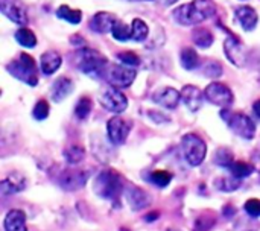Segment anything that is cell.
Here are the masks:
<instances>
[{"instance_id":"6da1fadb","label":"cell","mask_w":260,"mask_h":231,"mask_svg":"<svg viewBox=\"0 0 260 231\" xmlns=\"http://www.w3.org/2000/svg\"><path fill=\"white\" fill-rule=\"evenodd\" d=\"M218 11L213 0H192L172 11L174 20L181 26H195L212 18Z\"/></svg>"},{"instance_id":"7a4b0ae2","label":"cell","mask_w":260,"mask_h":231,"mask_svg":"<svg viewBox=\"0 0 260 231\" xmlns=\"http://www.w3.org/2000/svg\"><path fill=\"white\" fill-rule=\"evenodd\" d=\"M73 56H75L73 58L75 65L91 79L98 81V79L107 78L110 64H108V59L101 52L84 47V49H79Z\"/></svg>"},{"instance_id":"3957f363","label":"cell","mask_w":260,"mask_h":231,"mask_svg":"<svg viewBox=\"0 0 260 231\" xmlns=\"http://www.w3.org/2000/svg\"><path fill=\"white\" fill-rule=\"evenodd\" d=\"M123 190V180L120 174H117L114 169H105L102 171L98 178L94 180V192L113 203L119 201V196Z\"/></svg>"},{"instance_id":"277c9868","label":"cell","mask_w":260,"mask_h":231,"mask_svg":"<svg viewBox=\"0 0 260 231\" xmlns=\"http://www.w3.org/2000/svg\"><path fill=\"white\" fill-rule=\"evenodd\" d=\"M8 72L21 82H26L30 87L38 84V69L35 59L27 53H20L18 58L12 59L8 64Z\"/></svg>"},{"instance_id":"5b68a950","label":"cell","mask_w":260,"mask_h":231,"mask_svg":"<svg viewBox=\"0 0 260 231\" xmlns=\"http://www.w3.org/2000/svg\"><path fill=\"white\" fill-rule=\"evenodd\" d=\"M181 146H183L184 157L190 166H200L204 161L207 154V145L200 136L193 133L186 134L181 139Z\"/></svg>"},{"instance_id":"8992f818","label":"cell","mask_w":260,"mask_h":231,"mask_svg":"<svg viewBox=\"0 0 260 231\" xmlns=\"http://www.w3.org/2000/svg\"><path fill=\"white\" fill-rule=\"evenodd\" d=\"M55 178L64 190L76 192L87 184L88 172H85L84 169H78V168H67V169L59 171Z\"/></svg>"},{"instance_id":"52a82bcc","label":"cell","mask_w":260,"mask_h":231,"mask_svg":"<svg viewBox=\"0 0 260 231\" xmlns=\"http://www.w3.org/2000/svg\"><path fill=\"white\" fill-rule=\"evenodd\" d=\"M137 76L136 69L128 67V65H117V64H110L108 72H107V79L111 87L116 88H126L129 87Z\"/></svg>"},{"instance_id":"ba28073f","label":"cell","mask_w":260,"mask_h":231,"mask_svg":"<svg viewBox=\"0 0 260 231\" xmlns=\"http://www.w3.org/2000/svg\"><path fill=\"white\" fill-rule=\"evenodd\" d=\"M227 123L230 126V129L238 134L242 139L251 140L256 136V125L251 120V117H248L244 113H232L227 119Z\"/></svg>"},{"instance_id":"9c48e42d","label":"cell","mask_w":260,"mask_h":231,"mask_svg":"<svg viewBox=\"0 0 260 231\" xmlns=\"http://www.w3.org/2000/svg\"><path fill=\"white\" fill-rule=\"evenodd\" d=\"M99 102L105 110H108L111 113H123L128 107L126 96L116 87L104 88L99 96Z\"/></svg>"},{"instance_id":"30bf717a","label":"cell","mask_w":260,"mask_h":231,"mask_svg":"<svg viewBox=\"0 0 260 231\" xmlns=\"http://www.w3.org/2000/svg\"><path fill=\"white\" fill-rule=\"evenodd\" d=\"M204 96L209 102H212L218 107H229L235 101L232 90L225 84H221V82L209 84L204 90Z\"/></svg>"},{"instance_id":"8fae6325","label":"cell","mask_w":260,"mask_h":231,"mask_svg":"<svg viewBox=\"0 0 260 231\" xmlns=\"http://www.w3.org/2000/svg\"><path fill=\"white\" fill-rule=\"evenodd\" d=\"M0 11L15 24L23 27L27 24V11L21 0H0Z\"/></svg>"},{"instance_id":"7c38bea8","label":"cell","mask_w":260,"mask_h":231,"mask_svg":"<svg viewBox=\"0 0 260 231\" xmlns=\"http://www.w3.org/2000/svg\"><path fill=\"white\" fill-rule=\"evenodd\" d=\"M131 131V123L123 117H111L107 123L108 139L113 145H123Z\"/></svg>"},{"instance_id":"4fadbf2b","label":"cell","mask_w":260,"mask_h":231,"mask_svg":"<svg viewBox=\"0 0 260 231\" xmlns=\"http://www.w3.org/2000/svg\"><path fill=\"white\" fill-rule=\"evenodd\" d=\"M224 52L227 58L238 67H242L245 64V52H244V44L242 41L235 35L230 34L229 38L224 41Z\"/></svg>"},{"instance_id":"5bb4252c","label":"cell","mask_w":260,"mask_h":231,"mask_svg":"<svg viewBox=\"0 0 260 231\" xmlns=\"http://www.w3.org/2000/svg\"><path fill=\"white\" fill-rule=\"evenodd\" d=\"M180 99H181V93L172 87H161L155 90V93L152 94V101L155 104L169 110L177 108V105L180 104Z\"/></svg>"},{"instance_id":"9a60e30c","label":"cell","mask_w":260,"mask_h":231,"mask_svg":"<svg viewBox=\"0 0 260 231\" xmlns=\"http://www.w3.org/2000/svg\"><path fill=\"white\" fill-rule=\"evenodd\" d=\"M125 198H126L131 210H134V212L143 210L145 207H148L151 204L149 193H146L145 190H142L140 187H136V186H131L125 190Z\"/></svg>"},{"instance_id":"2e32d148","label":"cell","mask_w":260,"mask_h":231,"mask_svg":"<svg viewBox=\"0 0 260 231\" xmlns=\"http://www.w3.org/2000/svg\"><path fill=\"white\" fill-rule=\"evenodd\" d=\"M116 21H117V17L114 14L102 11L93 15V18L90 20V29L98 34H108L113 30V26Z\"/></svg>"},{"instance_id":"e0dca14e","label":"cell","mask_w":260,"mask_h":231,"mask_svg":"<svg viewBox=\"0 0 260 231\" xmlns=\"http://www.w3.org/2000/svg\"><path fill=\"white\" fill-rule=\"evenodd\" d=\"M235 15L239 20V24L242 26V29L245 32H251V30L256 29L259 15H257L254 8H251V6H238L235 9Z\"/></svg>"},{"instance_id":"ac0fdd59","label":"cell","mask_w":260,"mask_h":231,"mask_svg":"<svg viewBox=\"0 0 260 231\" xmlns=\"http://www.w3.org/2000/svg\"><path fill=\"white\" fill-rule=\"evenodd\" d=\"M24 187H26V178H24V175H21L18 172L9 174L0 183V192H2V195L18 193V192L24 190Z\"/></svg>"},{"instance_id":"d6986e66","label":"cell","mask_w":260,"mask_h":231,"mask_svg":"<svg viewBox=\"0 0 260 231\" xmlns=\"http://www.w3.org/2000/svg\"><path fill=\"white\" fill-rule=\"evenodd\" d=\"M181 99L190 111H198L203 105V93L195 85H184L181 90Z\"/></svg>"},{"instance_id":"ffe728a7","label":"cell","mask_w":260,"mask_h":231,"mask_svg":"<svg viewBox=\"0 0 260 231\" xmlns=\"http://www.w3.org/2000/svg\"><path fill=\"white\" fill-rule=\"evenodd\" d=\"M62 58L56 50H47L40 58V69L44 75H53L61 67Z\"/></svg>"},{"instance_id":"44dd1931","label":"cell","mask_w":260,"mask_h":231,"mask_svg":"<svg viewBox=\"0 0 260 231\" xmlns=\"http://www.w3.org/2000/svg\"><path fill=\"white\" fill-rule=\"evenodd\" d=\"M5 231H27L26 227V215L21 210H9L3 221Z\"/></svg>"},{"instance_id":"7402d4cb","label":"cell","mask_w":260,"mask_h":231,"mask_svg":"<svg viewBox=\"0 0 260 231\" xmlns=\"http://www.w3.org/2000/svg\"><path fill=\"white\" fill-rule=\"evenodd\" d=\"M72 90H73V81L67 76H61L53 82L50 88V96L55 102H61L72 93Z\"/></svg>"},{"instance_id":"603a6c76","label":"cell","mask_w":260,"mask_h":231,"mask_svg":"<svg viewBox=\"0 0 260 231\" xmlns=\"http://www.w3.org/2000/svg\"><path fill=\"white\" fill-rule=\"evenodd\" d=\"M56 17L61 18V20L69 21L70 24H79L81 20H82V12L79 9H72L67 5H61L56 9Z\"/></svg>"},{"instance_id":"cb8c5ba5","label":"cell","mask_w":260,"mask_h":231,"mask_svg":"<svg viewBox=\"0 0 260 231\" xmlns=\"http://www.w3.org/2000/svg\"><path fill=\"white\" fill-rule=\"evenodd\" d=\"M149 35V27L142 18H134L131 23V40L134 41H145Z\"/></svg>"},{"instance_id":"d4e9b609","label":"cell","mask_w":260,"mask_h":231,"mask_svg":"<svg viewBox=\"0 0 260 231\" xmlns=\"http://www.w3.org/2000/svg\"><path fill=\"white\" fill-rule=\"evenodd\" d=\"M192 40H193V43H195L198 47L207 49V47H210V46L213 44L215 37H213V34H212L209 29H203V27H201V29H195V30H193Z\"/></svg>"},{"instance_id":"484cf974","label":"cell","mask_w":260,"mask_h":231,"mask_svg":"<svg viewBox=\"0 0 260 231\" xmlns=\"http://www.w3.org/2000/svg\"><path fill=\"white\" fill-rule=\"evenodd\" d=\"M181 65L186 70H193L200 65V55L195 52V49L192 47H186L181 50V56H180Z\"/></svg>"},{"instance_id":"4316f807","label":"cell","mask_w":260,"mask_h":231,"mask_svg":"<svg viewBox=\"0 0 260 231\" xmlns=\"http://www.w3.org/2000/svg\"><path fill=\"white\" fill-rule=\"evenodd\" d=\"M84 157H85V151L79 145H69L64 149V158L67 160L69 164H78L84 160Z\"/></svg>"},{"instance_id":"83f0119b","label":"cell","mask_w":260,"mask_h":231,"mask_svg":"<svg viewBox=\"0 0 260 231\" xmlns=\"http://www.w3.org/2000/svg\"><path fill=\"white\" fill-rule=\"evenodd\" d=\"M230 172L235 178L242 180V178L250 177L254 172V166L251 163H247V161H235L230 168Z\"/></svg>"},{"instance_id":"f1b7e54d","label":"cell","mask_w":260,"mask_h":231,"mask_svg":"<svg viewBox=\"0 0 260 231\" xmlns=\"http://www.w3.org/2000/svg\"><path fill=\"white\" fill-rule=\"evenodd\" d=\"M15 40H17V43L18 44H21V46H24V47H34L35 44H37V37H35V34L30 30V29H27V27H20L17 32H15Z\"/></svg>"},{"instance_id":"f546056e","label":"cell","mask_w":260,"mask_h":231,"mask_svg":"<svg viewBox=\"0 0 260 231\" xmlns=\"http://www.w3.org/2000/svg\"><path fill=\"white\" fill-rule=\"evenodd\" d=\"M111 35L114 40L117 41H126V40H131V27L123 23L122 20H117L113 26V30H111Z\"/></svg>"},{"instance_id":"4dcf8cb0","label":"cell","mask_w":260,"mask_h":231,"mask_svg":"<svg viewBox=\"0 0 260 231\" xmlns=\"http://www.w3.org/2000/svg\"><path fill=\"white\" fill-rule=\"evenodd\" d=\"M91 107H93L91 99H90L88 96H82V97L78 101L76 107H75V114H76V117H78L79 120L87 119L88 114L91 113Z\"/></svg>"},{"instance_id":"1f68e13d","label":"cell","mask_w":260,"mask_h":231,"mask_svg":"<svg viewBox=\"0 0 260 231\" xmlns=\"http://www.w3.org/2000/svg\"><path fill=\"white\" fill-rule=\"evenodd\" d=\"M213 161H215V164H218L221 168H232V164L235 163L233 152L227 148H219L213 157Z\"/></svg>"},{"instance_id":"d6a6232c","label":"cell","mask_w":260,"mask_h":231,"mask_svg":"<svg viewBox=\"0 0 260 231\" xmlns=\"http://www.w3.org/2000/svg\"><path fill=\"white\" fill-rule=\"evenodd\" d=\"M222 72H224V70H222L221 62L213 61V59L206 61L204 65H203V73H204L206 76L212 78V79H218L219 76H222Z\"/></svg>"},{"instance_id":"836d02e7","label":"cell","mask_w":260,"mask_h":231,"mask_svg":"<svg viewBox=\"0 0 260 231\" xmlns=\"http://www.w3.org/2000/svg\"><path fill=\"white\" fill-rule=\"evenodd\" d=\"M215 186H216L219 190H222V192H235V190L241 186V180L235 178L233 175H232V178L222 177V178L216 180Z\"/></svg>"},{"instance_id":"e575fe53","label":"cell","mask_w":260,"mask_h":231,"mask_svg":"<svg viewBox=\"0 0 260 231\" xmlns=\"http://www.w3.org/2000/svg\"><path fill=\"white\" fill-rule=\"evenodd\" d=\"M117 59H119L122 64L128 65V67H137V65L140 64V56H139L137 53L131 52V50L117 53Z\"/></svg>"},{"instance_id":"d590c367","label":"cell","mask_w":260,"mask_h":231,"mask_svg":"<svg viewBox=\"0 0 260 231\" xmlns=\"http://www.w3.org/2000/svg\"><path fill=\"white\" fill-rule=\"evenodd\" d=\"M151 181L158 187H166L172 181V175L166 171H155L151 174Z\"/></svg>"},{"instance_id":"8d00e7d4","label":"cell","mask_w":260,"mask_h":231,"mask_svg":"<svg viewBox=\"0 0 260 231\" xmlns=\"http://www.w3.org/2000/svg\"><path fill=\"white\" fill-rule=\"evenodd\" d=\"M49 111H50L49 104H47L44 99H41V101H38V102L35 104V107H34V117H35L37 120H44V119L49 116Z\"/></svg>"},{"instance_id":"74e56055","label":"cell","mask_w":260,"mask_h":231,"mask_svg":"<svg viewBox=\"0 0 260 231\" xmlns=\"http://www.w3.org/2000/svg\"><path fill=\"white\" fill-rule=\"evenodd\" d=\"M215 225V219H210L209 215H203L197 219L195 222V228L200 231H209Z\"/></svg>"},{"instance_id":"f35d334b","label":"cell","mask_w":260,"mask_h":231,"mask_svg":"<svg viewBox=\"0 0 260 231\" xmlns=\"http://www.w3.org/2000/svg\"><path fill=\"white\" fill-rule=\"evenodd\" d=\"M245 212L251 216V218H259L260 216V201L259 200H248L245 203Z\"/></svg>"},{"instance_id":"ab89813d","label":"cell","mask_w":260,"mask_h":231,"mask_svg":"<svg viewBox=\"0 0 260 231\" xmlns=\"http://www.w3.org/2000/svg\"><path fill=\"white\" fill-rule=\"evenodd\" d=\"M148 114L149 116H152L151 119L152 120H155V122H158V123H161V122H168L169 119H166V116H163V114H160V113H157V111H148Z\"/></svg>"},{"instance_id":"60d3db41","label":"cell","mask_w":260,"mask_h":231,"mask_svg":"<svg viewBox=\"0 0 260 231\" xmlns=\"http://www.w3.org/2000/svg\"><path fill=\"white\" fill-rule=\"evenodd\" d=\"M222 215H224L225 218H233V216L236 215V209H235L232 204H227V206L224 207V210H222Z\"/></svg>"},{"instance_id":"b9f144b4","label":"cell","mask_w":260,"mask_h":231,"mask_svg":"<svg viewBox=\"0 0 260 231\" xmlns=\"http://www.w3.org/2000/svg\"><path fill=\"white\" fill-rule=\"evenodd\" d=\"M70 43L75 44V46H84L85 40L82 37H79V35H73V37H70Z\"/></svg>"},{"instance_id":"7bdbcfd3","label":"cell","mask_w":260,"mask_h":231,"mask_svg":"<svg viewBox=\"0 0 260 231\" xmlns=\"http://www.w3.org/2000/svg\"><path fill=\"white\" fill-rule=\"evenodd\" d=\"M158 218H160V213H158V212H152V213H149V215L145 216V221H146V222H152V221H155V219H158Z\"/></svg>"},{"instance_id":"ee69618b","label":"cell","mask_w":260,"mask_h":231,"mask_svg":"<svg viewBox=\"0 0 260 231\" xmlns=\"http://www.w3.org/2000/svg\"><path fill=\"white\" fill-rule=\"evenodd\" d=\"M253 111H254L256 117H259L260 119V99H257V101L253 104Z\"/></svg>"},{"instance_id":"f6af8a7d","label":"cell","mask_w":260,"mask_h":231,"mask_svg":"<svg viewBox=\"0 0 260 231\" xmlns=\"http://www.w3.org/2000/svg\"><path fill=\"white\" fill-rule=\"evenodd\" d=\"M163 5H166V6H171V5H174V3H177L178 0H160Z\"/></svg>"},{"instance_id":"bcb514c9","label":"cell","mask_w":260,"mask_h":231,"mask_svg":"<svg viewBox=\"0 0 260 231\" xmlns=\"http://www.w3.org/2000/svg\"><path fill=\"white\" fill-rule=\"evenodd\" d=\"M131 2H151V0H131Z\"/></svg>"},{"instance_id":"7dc6e473","label":"cell","mask_w":260,"mask_h":231,"mask_svg":"<svg viewBox=\"0 0 260 231\" xmlns=\"http://www.w3.org/2000/svg\"><path fill=\"white\" fill-rule=\"evenodd\" d=\"M119 231H131V230H128V228H125V227H122V228H120V230Z\"/></svg>"},{"instance_id":"c3c4849f","label":"cell","mask_w":260,"mask_h":231,"mask_svg":"<svg viewBox=\"0 0 260 231\" xmlns=\"http://www.w3.org/2000/svg\"><path fill=\"white\" fill-rule=\"evenodd\" d=\"M168 231H180V230H177V228H169Z\"/></svg>"}]
</instances>
